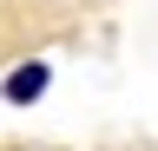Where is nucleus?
<instances>
[{"label":"nucleus","instance_id":"1","mask_svg":"<svg viewBox=\"0 0 158 151\" xmlns=\"http://www.w3.org/2000/svg\"><path fill=\"white\" fill-rule=\"evenodd\" d=\"M46 85H53V66H46V59H33V66H13L0 92H7V105H33Z\"/></svg>","mask_w":158,"mask_h":151}]
</instances>
